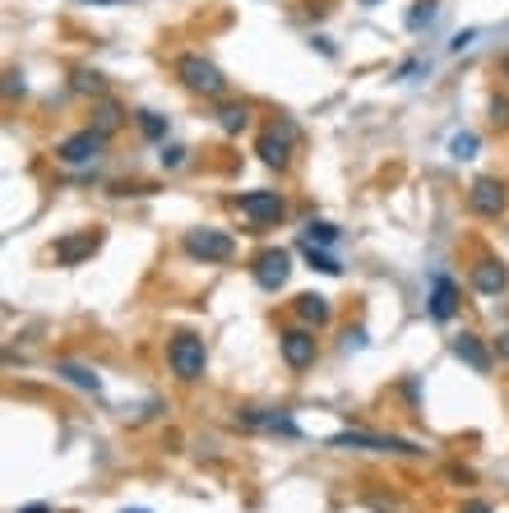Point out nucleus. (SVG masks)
I'll list each match as a JSON object with an SVG mask.
<instances>
[{"label":"nucleus","instance_id":"obj_1","mask_svg":"<svg viewBox=\"0 0 509 513\" xmlns=\"http://www.w3.org/2000/svg\"><path fill=\"white\" fill-rule=\"evenodd\" d=\"M167 361H172V375L181 384H195L204 375V365H208V351H204V338L195 333H176L172 347H167Z\"/></svg>","mask_w":509,"mask_h":513},{"label":"nucleus","instance_id":"obj_2","mask_svg":"<svg viewBox=\"0 0 509 513\" xmlns=\"http://www.w3.org/2000/svg\"><path fill=\"white\" fill-rule=\"evenodd\" d=\"M176 79H181L190 93H204V98H217V93L228 89L223 69H217L213 60H204V56H181V60H176Z\"/></svg>","mask_w":509,"mask_h":513},{"label":"nucleus","instance_id":"obj_3","mask_svg":"<svg viewBox=\"0 0 509 513\" xmlns=\"http://www.w3.org/2000/svg\"><path fill=\"white\" fill-rule=\"evenodd\" d=\"M329 449H371V454H421L412 439H398V434H366V430H343L329 439Z\"/></svg>","mask_w":509,"mask_h":513},{"label":"nucleus","instance_id":"obj_4","mask_svg":"<svg viewBox=\"0 0 509 513\" xmlns=\"http://www.w3.org/2000/svg\"><path fill=\"white\" fill-rule=\"evenodd\" d=\"M181 246H186V255H195L204 264H228L237 255V241L228 232H213V227H190Z\"/></svg>","mask_w":509,"mask_h":513},{"label":"nucleus","instance_id":"obj_5","mask_svg":"<svg viewBox=\"0 0 509 513\" xmlns=\"http://www.w3.org/2000/svg\"><path fill=\"white\" fill-rule=\"evenodd\" d=\"M102 143H107V134L89 125V130H80V134H69L60 149H56V158H60L65 167H89V162H98Z\"/></svg>","mask_w":509,"mask_h":513},{"label":"nucleus","instance_id":"obj_6","mask_svg":"<svg viewBox=\"0 0 509 513\" xmlns=\"http://www.w3.org/2000/svg\"><path fill=\"white\" fill-rule=\"evenodd\" d=\"M292 139H297L292 120H282V130H278V125H273V130H264V134H260V143H255L260 162H264V167H287V158H292Z\"/></svg>","mask_w":509,"mask_h":513},{"label":"nucleus","instance_id":"obj_7","mask_svg":"<svg viewBox=\"0 0 509 513\" xmlns=\"http://www.w3.org/2000/svg\"><path fill=\"white\" fill-rule=\"evenodd\" d=\"M241 213L250 217L255 227H273L278 217L287 213V204H282L278 190H250V194H241Z\"/></svg>","mask_w":509,"mask_h":513},{"label":"nucleus","instance_id":"obj_8","mask_svg":"<svg viewBox=\"0 0 509 513\" xmlns=\"http://www.w3.org/2000/svg\"><path fill=\"white\" fill-rule=\"evenodd\" d=\"M98 246H102V232H80V236H60L51 255H56V264H60V268H75V264L93 259V255H98Z\"/></svg>","mask_w":509,"mask_h":513},{"label":"nucleus","instance_id":"obj_9","mask_svg":"<svg viewBox=\"0 0 509 513\" xmlns=\"http://www.w3.org/2000/svg\"><path fill=\"white\" fill-rule=\"evenodd\" d=\"M278 347H282V361L292 365V371H306V365H315V333H311V329H287V333L278 338Z\"/></svg>","mask_w":509,"mask_h":513},{"label":"nucleus","instance_id":"obj_10","mask_svg":"<svg viewBox=\"0 0 509 513\" xmlns=\"http://www.w3.org/2000/svg\"><path fill=\"white\" fill-rule=\"evenodd\" d=\"M287 273H292V255H287V250H264V255L255 259V282H260L264 291H278V287L287 282Z\"/></svg>","mask_w":509,"mask_h":513},{"label":"nucleus","instance_id":"obj_11","mask_svg":"<svg viewBox=\"0 0 509 513\" xmlns=\"http://www.w3.org/2000/svg\"><path fill=\"white\" fill-rule=\"evenodd\" d=\"M468 204H472L477 217H500V213H504V185L491 181V176H482V181H472Z\"/></svg>","mask_w":509,"mask_h":513},{"label":"nucleus","instance_id":"obj_12","mask_svg":"<svg viewBox=\"0 0 509 513\" xmlns=\"http://www.w3.org/2000/svg\"><path fill=\"white\" fill-rule=\"evenodd\" d=\"M454 310H459V287H454V277H445V273H435L430 277V319H454Z\"/></svg>","mask_w":509,"mask_h":513},{"label":"nucleus","instance_id":"obj_13","mask_svg":"<svg viewBox=\"0 0 509 513\" xmlns=\"http://www.w3.org/2000/svg\"><path fill=\"white\" fill-rule=\"evenodd\" d=\"M237 425H250V430H278V434H297V421L282 416V412H264V407H246L237 412Z\"/></svg>","mask_w":509,"mask_h":513},{"label":"nucleus","instance_id":"obj_14","mask_svg":"<svg viewBox=\"0 0 509 513\" xmlns=\"http://www.w3.org/2000/svg\"><path fill=\"white\" fill-rule=\"evenodd\" d=\"M472 287L482 291V297H500V291L509 287V268L495 264V259H482V264L472 268Z\"/></svg>","mask_w":509,"mask_h":513},{"label":"nucleus","instance_id":"obj_15","mask_svg":"<svg viewBox=\"0 0 509 513\" xmlns=\"http://www.w3.org/2000/svg\"><path fill=\"white\" fill-rule=\"evenodd\" d=\"M454 356H459L463 365H472L477 375H491V351L482 347V338H472V333H459V338H454Z\"/></svg>","mask_w":509,"mask_h":513},{"label":"nucleus","instance_id":"obj_16","mask_svg":"<svg viewBox=\"0 0 509 513\" xmlns=\"http://www.w3.org/2000/svg\"><path fill=\"white\" fill-rule=\"evenodd\" d=\"M56 375H60L65 384L84 389V393H98V389H102V380L89 371V365H80V361H56Z\"/></svg>","mask_w":509,"mask_h":513},{"label":"nucleus","instance_id":"obj_17","mask_svg":"<svg viewBox=\"0 0 509 513\" xmlns=\"http://www.w3.org/2000/svg\"><path fill=\"white\" fill-rule=\"evenodd\" d=\"M297 315L306 324H329V297H320V291H306V297H297Z\"/></svg>","mask_w":509,"mask_h":513},{"label":"nucleus","instance_id":"obj_18","mask_svg":"<svg viewBox=\"0 0 509 513\" xmlns=\"http://www.w3.org/2000/svg\"><path fill=\"white\" fill-rule=\"evenodd\" d=\"M121 120H125V111H121V102H111V98H102V102L93 107V130H102V134H116V130H121Z\"/></svg>","mask_w":509,"mask_h":513},{"label":"nucleus","instance_id":"obj_19","mask_svg":"<svg viewBox=\"0 0 509 513\" xmlns=\"http://www.w3.org/2000/svg\"><path fill=\"white\" fill-rule=\"evenodd\" d=\"M246 120H250V111H246L241 102H232V107H223V111H217V125H223L228 134H237V130H246Z\"/></svg>","mask_w":509,"mask_h":513},{"label":"nucleus","instance_id":"obj_20","mask_svg":"<svg viewBox=\"0 0 509 513\" xmlns=\"http://www.w3.org/2000/svg\"><path fill=\"white\" fill-rule=\"evenodd\" d=\"M306 259H311V268H320V273H343V264H338L329 250H315V241H306Z\"/></svg>","mask_w":509,"mask_h":513},{"label":"nucleus","instance_id":"obj_21","mask_svg":"<svg viewBox=\"0 0 509 513\" xmlns=\"http://www.w3.org/2000/svg\"><path fill=\"white\" fill-rule=\"evenodd\" d=\"M139 130L149 134V139H163V134H167V120H163L158 111H139Z\"/></svg>","mask_w":509,"mask_h":513},{"label":"nucleus","instance_id":"obj_22","mask_svg":"<svg viewBox=\"0 0 509 513\" xmlns=\"http://www.w3.org/2000/svg\"><path fill=\"white\" fill-rule=\"evenodd\" d=\"M435 10H440V5H435V0H417V10L408 15V28H426V24L435 19Z\"/></svg>","mask_w":509,"mask_h":513},{"label":"nucleus","instance_id":"obj_23","mask_svg":"<svg viewBox=\"0 0 509 513\" xmlns=\"http://www.w3.org/2000/svg\"><path fill=\"white\" fill-rule=\"evenodd\" d=\"M75 89H80V93H102V75H98V69H80V75H75Z\"/></svg>","mask_w":509,"mask_h":513},{"label":"nucleus","instance_id":"obj_24","mask_svg":"<svg viewBox=\"0 0 509 513\" xmlns=\"http://www.w3.org/2000/svg\"><path fill=\"white\" fill-rule=\"evenodd\" d=\"M306 241H320V246H324V241H338V227H334V223H311V227H306Z\"/></svg>","mask_w":509,"mask_h":513},{"label":"nucleus","instance_id":"obj_25","mask_svg":"<svg viewBox=\"0 0 509 513\" xmlns=\"http://www.w3.org/2000/svg\"><path fill=\"white\" fill-rule=\"evenodd\" d=\"M450 149H454V158H472V153H477V134H459Z\"/></svg>","mask_w":509,"mask_h":513},{"label":"nucleus","instance_id":"obj_26","mask_svg":"<svg viewBox=\"0 0 509 513\" xmlns=\"http://www.w3.org/2000/svg\"><path fill=\"white\" fill-rule=\"evenodd\" d=\"M181 162H186V149H176V143L163 149V167H181Z\"/></svg>","mask_w":509,"mask_h":513},{"label":"nucleus","instance_id":"obj_27","mask_svg":"<svg viewBox=\"0 0 509 513\" xmlns=\"http://www.w3.org/2000/svg\"><path fill=\"white\" fill-rule=\"evenodd\" d=\"M361 342H366V333H361V329H347V333H343V351H352V347H361Z\"/></svg>","mask_w":509,"mask_h":513},{"label":"nucleus","instance_id":"obj_28","mask_svg":"<svg viewBox=\"0 0 509 513\" xmlns=\"http://www.w3.org/2000/svg\"><path fill=\"white\" fill-rule=\"evenodd\" d=\"M491 116H495V125H504V120H509V102L495 98V102H491Z\"/></svg>","mask_w":509,"mask_h":513},{"label":"nucleus","instance_id":"obj_29","mask_svg":"<svg viewBox=\"0 0 509 513\" xmlns=\"http://www.w3.org/2000/svg\"><path fill=\"white\" fill-rule=\"evenodd\" d=\"M495 351H500V361H509V329L495 338Z\"/></svg>","mask_w":509,"mask_h":513},{"label":"nucleus","instance_id":"obj_30","mask_svg":"<svg viewBox=\"0 0 509 513\" xmlns=\"http://www.w3.org/2000/svg\"><path fill=\"white\" fill-rule=\"evenodd\" d=\"M463 513H491V504H486V499H468Z\"/></svg>","mask_w":509,"mask_h":513},{"label":"nucleus","instance_id":"obj_31","mask_svg":"<svg viewBox=\"0 0 509 513\" xmlns=\"http://www.w3.org/2000/svg\"><path fill=\"white\" fill-rule=\"evenodd\" d=\"M19 513H51L47 504H28V508H19Z\"/></svg>","mask_w":509,"mask_h":513},{"label":"nucleus","instance_id":"obj_32","mask_svg":"<svg viewBox=\"0 0 509 513\" xmlns=\"http://www.w3.org/2000/svg\"><path fill=\"white\" fill-rule=\"evenodd\" d=\"M89 5H125V0H89Z\"/></svg>","mask_w":509,"mask_h":513},{"label":"nucleus","instance_id":"obj_33","mask_svg":"<svg viewBox=\"0 0 509 513\" xmlns=\"http://www.w3.org/2000/svg\"><path fill=\"white\" fill-rule=\"evenodd\" d=\"M504 79H509V56H504Z\"/></svg>","mask_w":509,"mask_h":513},{"label":"nucleus","instance_id":"obj_34","mask_svg":"<svg viewBox=\"0 0 509 513\" xmlns=\"http://www.w3.org/2000/svg\"><path fill=\"white\" fill-rule=\"evenodd\" d=\"M125 513H149V508H125Z\"/></svg>","mask_w":509,"mask_h":513},{"label":"nucleus","instance_id":"obj_35","mask_svg":"<svg viewBox=\"0 0 509 513\" xmlns=\"http://www.w3.org/2000/svg\"><path fill=\"white\" fill-rule=\"evenodd\" d=\"M366 5H371V0H366Z\"/></svg>","mask_w":509,"mask_h":513}]
</instances>
